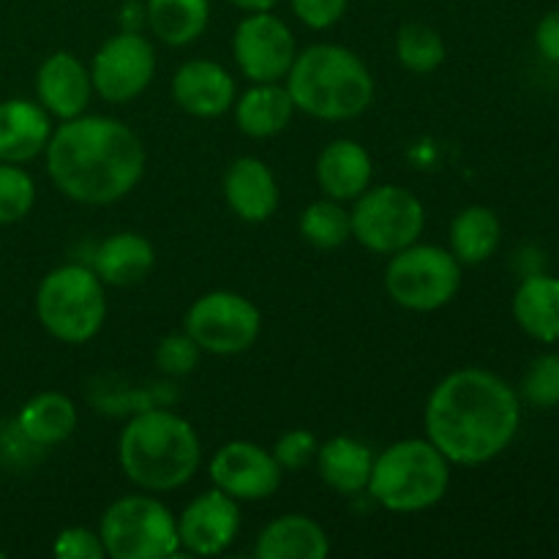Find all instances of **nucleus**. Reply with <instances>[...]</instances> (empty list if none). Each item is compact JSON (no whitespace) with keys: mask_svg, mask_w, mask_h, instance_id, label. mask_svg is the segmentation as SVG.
<instances>
[{"mask_svg":"<svg viewBox=\"0 0 559 559\" xmlns=\"http://www.w3.org/2000/svg\"><path fill=\"white\" fill-rule=\"evenodd\" d=\"M519 396L486 369H459L426 402V437L453 464L475 467L500 456L519 431Z\"/></svg>","mask_w":559,"mask_h":559,"instance_id":"f257e3e1","label":"nucleus"},{"mask_svg":"<svg viewBox=\"0 0 559 559\" xmlns=\"http://www.w3.org/2000/svg\"><path fill=\"white\" fill-rule=\"evenodd\" d=\"M47 173L82 205H109L134 189L145 173V147L126 123L104 115H76L49 136Z\"/></svg>","mask_w":559,"mask_h":559,"instance_id":"f03ea898","label":"nucleus"},{"mask_svg":"<svg viewBox=\"0 0 559 559\" xmlns=\"http://www.w3.org/2000/svg\"><path fill=\"white\" fill-rule=\"evenodd\" d=\"M202 445L194 426L167 409L140 413L123 429L118 462L126 478L145 491H173L194 478Z\"/></svg>","mask_w":559,"mask_h":559,"instance_id":"7ed1b4c3","label":"nucleus"},{"mask_svg":"<svg viewBox=\"0 0 559 559\" xmlns=\"http://www.w3.org/2000/svg\"><path fill=\"white\" fill-rule=\"evenodd\" d=\"M295 109L320 120H353L374 98V80L364 60L338 44H314L295 55L287 71Z\"/></svg>","mask_w":559,"mask_h":559,"instance_id":"20e7f679","label":"nucleus"},{"mask_svg":"<svg viewBox=\"0 0 559 559\" xmlns=\"http://www.w3.org/2000/svg\"><path fill=\"white\" fill-rule=\"evenodd\" d=\"M448 484L451 462L429 440H402L374 459L366 489L385 511L418 513L437 506Z\"/></svg>","mask_w":559,"mask_h":559,"instance_id":"39448f33","label":"nucleus"},{"mask_svg":"<svg viewBox=\"0 0 559 559\" xmlns=\"http://www.w3.org/2000/svg\"><path fill=\"white\" fill-rule=\"evenodd\" d=\"M38 322L66 344H85L102 331L107 317L104 282L93 267L60 265L47 273L36 295Z\"/></svg>","mask_w":559,"mask_h":559,"instance_id":"423d86ee","label":"nucleus"},{"mask_svg":"<svg viewBox=\"0 0 559 559\" xmlns=\"http://www.w3.org/2000/svg\"><path fill=\"white\" fill-rule=\"evenodd\" d=\"M102 544L112 559H164L180 549L178 522L167 506L145 495L112 502L102 519Z\"/></svg>","mask_w":559,"mask_h":559,"instance_id":"0eeeda50","label":"nucleus"},{"mask_svg":"<svg viewBox=\"0 0 559 559\" xmlns=\"http://www.w3.org/2000/svg\"><path fill=\"white\" fill-rule=\"evenodd\" d=\"M462 284V262L442 246H407L388 262L385 289L409 311H437L451 304Z\"/></svg>","mask_w":559,"mask_h":559,"instance_id":"6e6552de","label":"nucleus"},{"mask_svg":"<svg viewBox=\"0 0 559 559\" xmlns=\"http://www.w3.org/2000/svg\"><path fill=\"white\" fill-rule=\"evenodd\" d=\"M349 222L360 246L374 254H396L418 243L426 227V211L413 191L402 186H377L358 197Z\"/></svg>","mask_w":559,"mask_h":559,"instance_id":"1a4fd4ad","label":"nucleus"},{"mask_svg":"<svg viewBox=\"0 0 559 559\" xmlns=\"http://www.w3.org/2000/svg\"><path fill=\"white\" fill-rule=\"evenodd\" d=\"M262 314L249 298L229 289H216L191 304L186 311L183 331L197 347L213 355H238L257 342Z\"/></svg>","mask_w":559,"mask_h":559,"instance_id":"9d476101","label":"nucleus"},{"mask_svg":"<svg viewBox=\"0 0 559 559\" xmlns=\"http://www.w3.org/2000/svg\"><path fill=\"white\" fill-rule=\"evenodd\" d=\"M156 74V52L145 36L123 31L104 41L91 66L93 91L109 104H126L140 96Z\"/></svg>","mask_w":559,"mask_h":559,"instance_id":"9b49d317","label":"nucleus"},{"mask_svg":"<svg viewBox=\"0 0 559 559\" xmlns=\"http://www.w3.org/2000/svg\"><path fill=\"white\" fill-rule=\"evenodd\" d=\"M233 52L251 82H278L287 76L298 47L287 22L271 11H254L235 27Z\"/></svg>","mask_w":559,"mask_h":559,"instance_id":"f8f14e48","label":"nucleus"},{"mask_svg":"<svg viewBox=\"0 0 559 559\" xmlns=\"http://www.w3.org/2000/svg\"><path fill=\"white\" fill-rule=\"evenodd\" d=\"M211 480L233 500L257 502L276 495L282 486V467L265 448L235 440L218 448V453L213 456Z\"/></svg>","mask_w":559,"mask_h":559,"instance_id":"ddd939ff","label":"nucleus"},{"mask_svg":"<svg viewBox=\"0 0 559 559\" xmlns=\"http://www.w3.org/2000/svg\"><path fill=\"white\" fill-rule=\"evenodd\" d=\"M240 530L238 500L222 489L205 491L183 508L178 519V538L197 557H216L229 549Z\"/></svg>","mask_w":559,"mask_h":559,"instance_id":"4468645a","label":"nucleus"},{"mask_svg":"<svg viewBox=\"0 0 559 559\" xmlns=\"http://www.w3.org/2000/svg\"><path fill=\"white\" fill-rule=\"evenodd\" d=\"M38 104L60 120L82 115L91 104V71L71 52H55L41 63L36 74Z\"/></svg>","mask_w":559,"mask_h":559,"instance_id":"2eb2a0df","label":"nucleus"},{"mask_svg":"<svg viewBox=\"0 0 559 559\" xmlns=\"http://www.w3.org/2000/svg\"><path fill=\"white\" fill-rule=\"evenodd\" d=\"M173 96L194 118H218L235 104V80L213 60H189L175 71Z\"/></svg>","mask_w":559,"mask_h":559,"instance_id":"dca6fc26","label":"nucleus"},{"mask_svg":"<svg viewBox=\"0 0 559 559\" xmlns=\"http://www.w3.org/2000/svg\"><path fill=\"white\" fill-rule=\"evenodd\" d=\"M224 197L243 222H265L278 207V186L271 167L254 156H240L224 175Z\"/></svg>","mask_w":559,"mask_h":559,"instance_id":"f3484780","label":"nucleus"},{"mask_svg":"<svg viewBox=\"0 0 559 559\" xmlns=\"http://www.w3.org/2000/svg\"><path fill=\"white\" fill-rule=\"evenodd\" d=\"M52 123L49 112L27 98H9L0 104V162L25 164L44 153Z\"/></svg>","mask_w":559,"mask_h":559,"instance_id":"a211bd4d","label":"nucleus"},{"mask_svg":"<svg viewBox=\"0 0 559 559\" xmlns=\"http://www.w3.org/2000/svg\"><path fill=\"white\" fill-rule=\"evenodd\" d=\"M371 156L355 140H336L317 158V183L331 200H358L371 183Z\"/></svg>","mask_w":559,"mask_h":559,"instance_id":"6ab92c4d","label":"nucleus"},{"mask_svg":"<svg viewBox=\"0 0 559 559\" xmlns=\"http://www.w3.org/2000/svg\"><path fill=\"white\" fill-rule=\"evenodd\" d=\"M254 555L260 559H325L331 555V538L314 519L287 513L262 530Z\"/></svg>","mask_w":559,"mask_h":559,"instance_id":"aec40b11","label":"nucleus"},{"mask_svg":"<svg viewBox=\"0 0 559 559\" xmlns=\"http://www.w3.org/2000/svg\"><path fill=\"white\" fill-rule=\"evenodd\" d=\"M153 262L156 254L151 240L136 233H118L98 246L93 273L112 287H131L153 271Z\"/></svg>","mask_w":559,"mask_h":559,"instance_id":"412c9836","label":"nucleus"},{"mask_svg":"<svg viewBox=\"0 0 559 559\" xmlns=\"http://www.w3.org/2000/svg\"><path fill=\"white\" fill-rule=\"evenodd\" d=\"M293 112V96L278 82H254V87L246 91L240 102L235 104L238 129L246 136H254V140H265V136H273L287 129Z\"/></svg>","mask_w":559,"mask_h":559,"instance_id":"4be33fe9","label":"nucleus"},{"mask_svg":"<svg viewBox=\"0 0 559 559\" xmlns=\"http://www.w3.org/2000/svg\"><path fill=\"white\" fill-rule=\"evenodd\" d=\"M16 429L36 448L58 445V442L69 440L76 429L74 402L58 391L38 393L20 409Z\"/></svg>","mask_w":559,"mask_h":559,"instance_id":"5701e85b","label":"nucleus"},{"mask_svg":"<svg viewBox=\"0 0 559 559\" xmlns=\"http://www.w3.org/2000/svg\"><path fill=\"white\" fill-rule=\"evenodd\" d=\"M371 467H374L371 451L353 437H333L317 448L320 478L338 495H360L369 486Z\"/></svg>","mask_w":559,"mask_h":559,"instance_id":"b1692460","label":"nucleus"},{"mask_svg":"<svg viewBox=\"0 0 559 559\" xmlns=\"http://www.w3.org/2000/svg\"><path fill=\"white\" fill-rule=\"evenodd\" d=\"M513 317L538 342H559V278L530 276L513 295Z\"/></svg>","mask_w":559,"mask_h":559,"instance_id":"393cba45","label":"nucleus"},{"mask_svg":"<svg viewBox=\"0 0 559 559\" xmlns=\"http://www.w3.org/2000/svg\"><path fill=\"white\" fill-rule=\"evenodd\" d=\"M147 25L169 47H186L205 33L211 0H147Z\"/></svg>","mask_w":559,"mask_h":559,"instance_id":"a878e982","label":"nucleus"},{"mask_svg":"<svg viewBox=\"0 0 559 559\" xmlns=\"http://www.w3.org/2000/svg\"><path fill=\"white\" fill-rule=\"evenodd\" d=\"M500 246V218L484 205H469L453 218L451 251L464 265L486 262Z\"/></svg>","mask_w":559,"mask_h":559,"instance_id":"bb28decb","label":"nucleus"},{"mask_svg":"<svg viewBox=\"0 0 559 559\" xmlns=\"http://www.w3.org/2000/svg\"><path fill=\"white\" fill-rule=\"evenodd\" d=\"M300 235L309 240L314 249L331 251L338 249L344 240L353 235V222H349V213L344 211L338 200H317L300 216Z\"/></svg>","mask_w":559,"mask_h":559,"instance_id":"cd10ccee","label":"nucleus"},{"mask_svg":"<svg viewBox=\"0 0 559 559\" xmlns=\"http://www.w3.org/2000/svg\"><path fill=\"white\" fill-rule=\"evenodd\" d=\"M396 55L399 63L407 71L429 74V71L440 69L442 60H445V44H442V36L435 27L409 22V25H402V31H399Z\"/></svg>","mask_w":559,"mask_h":559,"instance_id":"c85d7f7f","label":"nucleus"},{"mask_svg":"<svg viewBox=\"0 0 559 559\" xmlns=\"http://www.w3.org/2000/svg\"><path fill=\"white\" fill-rule=\"evenodd\" d=\"M36 183L20 164L0 162V224H14L31 213Z\"/></svg>","mask_w":559,"mask_h":559,"instance_id":"c756f323","label":"nucleus"},{"mask_svg":"<svg viewBox=\"0 0 559 559\" xmlns=\"http://www.w3.org/2000/svg\"><path fill=\"white\" fill-rule=\"evenodd\" d=\"M522 396L533 407L549 409L559 404V355H544L530 366L522 382Z\"/></svg>","mask_w":559,"mask_h":559,"instance_id":"7c9ffc66","label":"nucleus"},{"mask_svg":"<svg viewBox=\"0 0 559 559\" xmlns=\"http://www.w3.org/2000/svg\"><path fill=\"white\" fill-rule=\"evenodd\" d=\"M200 353L194 338L189 333H169L158 342L156 347V366L158 371L169 377H186L197 369L200 364Z\"/></svg>","mask_w":559,"mask_h":559,"instance_id":"2f4dec72","label":"nucleus"},{"mask_svg":"<svg viewBox=\"0 0 559 559\" xmlns=\"http://www.w3.org/2000/svg\"><path fill=\"white\" fill-rule=\"evenodd\" d=\"M317 437L306 429H293L287 435L278 437L276 448H273V456H276L278 467L282 469H304L306 464H311L317 459Z\"/></svg>","mask_w":559,"mask_h":559,"instance_id":"473e14b6","label":"nucleus"},{"mask_svg":"<svg viewBox=\"0 0 559 559\" xmlns=\"http://www.w3.org/2000/svg\"><path fill=\"white\" fill-rule=\"evenodd\" d=\"M55 557L60 559H102L104 551L102 535L91 533L85 527H69L55 538Z\"/></svg>","mask_w":559,"mask_h":559,"instance_id":"72a5a7b5","label":"nucleus"},{"mask_svg":"<svg viewBox=\"0 0 559 559\" xmlns=\"http://www.w3.org/2000/svg\"><path fill=\"white\" fill-rule=\"evenodd\" d=\"M349 0H293V11L304 25L314 27V31H325V27L336 25L347 11Z\"/></svg>","mask_w":559,"mask_h":559,"instance_id":"f704fd0d","label":"nucleus"},{"mask_svg":"<svg viewBox=\"0 0 559 559\" xmlns=\"http://www.w3.org/2000/svg\"><path fill=\"white\" fill-rule=\"evenodd\" d=\"M535 41H538V49L544 58L559 63V11H551V14H546L540 20L538 31H535Z\"/></svg>","mask_w":559,"mask_h":559,"instance_id":"c9c22d12","label":"nucleus"},{"mask_svg":"<svg viewBox=\"0 0 559 559\" xmlns=\"http://www.w3.org/2000/svg\"><path fill=\"white\" fill-rule=\"evenodd\" d=\"M229 3H235L238 9L249 11V14H254V11H271L273 5L278 3V0H229Z\"/></svg>","mask_w":559,"mask_h":559,"instance_id":"e433bc0d","label":"nucleus"},{"mask_svg":"<svg viewBox=\"0 0 559 559\" xmlns=\"http://www.w3.org/2000/svg\"><path fill=\"white\" fill-rule=\"evenodd\" d=\"M3 557H5V555H3V551H0V559H3Z\"/></svg>","mask_w":559,"mask_h":559,"instance_id":"4c0bfd02","label":"nucleus"}]
</instances>
